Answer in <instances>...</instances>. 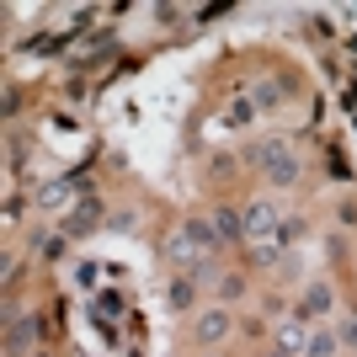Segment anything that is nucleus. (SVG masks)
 I'll return each mask as SVG.
<instances>
[{
  "mask_svg": "<svg viewBox=\"0 0 357 357\" xmlns=\"http://www.w3.org/2000/svg\"><path fill=\"white\" fill-rule=\"evenodd\" d=\"M214 229L208 224H187V229H176V235L165 240V256L171 261H181V267H198L203 256H208V245H214Z\"/></svg>",
  "mask_w": 357,
  "mask_h": 357,
  "instance_id": "f257e3e1",
  "label": "nucleus"
},
{
  "mask_svg": "<svg viewBox=\"0 0 357 357\" xmlns=\"http://www.w3.org/2000/svg\"><path fill=\"white\" fill-rule=\"evenodd\" d=\"M261 165H267V176H272V181H283V187H288V181L298 176V160L288 155L283 144H261Z\"/></svg>",
  "mask_w": 357,
  "mask_h": 357,
  "instance_id": "f03ea898",
  "label": "nucleus"
},
{
  "mask_svg": "<svg viewBox=\"0 0 357 357\" xmlns=\"http://www.w3.org/2000/svg\"><path fill=\"white\" fill-rule=\"evenodd\" d=\"M278 229V208L272 203H251L245 208V235H272Z\"/></svg>",
  "mask_w": 357,
  "mask_h": 357,
  "instance_id": "7ed1b4c3",
  "label": "nucleus"
},
{
  "mask_svg": "<svg viewBox=\"0 0 357 357\" xmlns=\"http://www.w3.org/2000/svg\"><path fill=\"white\" fill-rule=\"evenodd\" d=\"M32 336H38V325H32L27 315H11V331H6V357H21V347H27Z\"/></svg>",
  "mask_w": 357,
  "mask_h": 357,
  "instance_id": "20e7f679",
  "label": "nucleus"
},
{
  "mask_svg": "<svg viewBox=\"0 0 357 357\" xmlns=\"http://www.w3.org/2000/svg\"><path fill=\"white\" fill-rule=\"evenodd\" d=\"M214 229H218V240H240V235H245V214H229V208H218Z\"/></svg>",
  "mask_w": 357,
  "mask_h": 357,
  "instance_id": "39448f33",
  "label": "nucleus"
},
{
  "mask_svg": "<svg viewBox=\"0 0 357 357\" xmlns=\"http://www.w3.org/2000/svg\"><path fill=\"white\" fill-rule=\"evenodd\" d=\"M224 331H229V315H224V309H208V315L198 320V336L203 341H218Z\"/></svg>",
  "mask_w": 357,
  "mask_h": 357,
  "instance_id": "423d86ee",
  "label": "nucleus"
},
{
  "mask_svg": "<svg viewBox=\"0 0 357 357\" xmlns=\"http://www.w3.org/2000/svg\"><path fill=\"white\" fill-rule=\"evenodd\" d=\"M278 101H283V85L278 80H261L256 85V107H278Z\"/></svg>",
  "mask_w": 357,
  "mask_h": 357,
  "instance_id": "0eeeda50",
  "label": "nucleus"
},
{
  "mask_svg": "<svg viewBox=\"0 0 357 357\" xmlns=\"http://www.w3.org/2000/svg\"><path fill=\"white\" fill-rule=\"evenodd\" d=\"M298 341H304V325H298V320H288V325H283V352H294Z\"/></svg>",
  "mask_w": 357,
  "mask_h": 357,
  "instance_id": "6e6552de",
  "label": "nucleus"
},
{
  "mask_svg": "<svg viewBox=\"0 0 357 357\" xmlns=\"http://www.w3.org/2000/svg\"><path fill=\"white\" fill-rule=\"evenodd\" d=\"M304 304H309V309H331V288H325V283H320V288H309V298H304Z\"/></svg>",
  "mask_w": 357,
  "mask_h": 357,
  "instance_id": "1a4fd4ad",
  "label": "nucleus"
},
{
  "mask_svg": "<svg viewBox=\"0 0 357 357\" xmlns=\"http://www.w3.org/2000/svg\"><path fill=\"white\" fill-rule=\"evenodd\" d=\"M91 218H96V208H91V203H85V208H80V214L70 218V224H64V229H70V235H75V229H85V224H91Z\"/></svg>",
  "mask_w": 357,
  "mask_h": 357,
  "instance_id": "9d476101",
  "label": "nucleus"
},
{
  "mask_svg": "<svg viewBox=\"0 0 357 357\" xmlns=\"http://www.w3.org/2000/svg\"><path fill=\"white\" fill-rule=\"evenodd\" d=\"M70 198V187H64V181H54V187H43V203H48V208H54V203H64Z\"/></svg>",
  "mask_w": 357,
  "mask_h": 357,
  "instance_id": "9b49d317",
  "label": "nucleus"
},
{
  "mask_svg": "<svg viewBox=\"0 0 357 357\" xmlns=\"http://www.w3.org/2000/svg\"><path fill=\"white\" fill-rule=\"evenodd\" d=\"M331 352H336V341H331V336H315V341H309V357H331Z\"/></svg>",
  "mask_w": 357,
  "mask_h": 357,
  "instance_id": "f8f14e48",
  "label": "nucleus"
},
{
  "mask_svg": "<svg viewBox=\"0 0 357 357\" xmlns=\"http://www.w3.org/2000/svg\"><path fill=\"white\" fill-rule=\"evenodd\" d=\"M171 304H192V283H176L171 288Z\"/></svg>",
  "mask_w": 357,
  "mask_h": 357,
  "instance_id": "ddd939ff",
  "label": "nucleus"
},
{
  "mask_svg": "<svg viewBox=\"0 0 357 357\" xmlns=\"http://www.w3.org/2000/svg\"><path fill=\"white\" fill-rule=\"evenodd\" d=\"M341 341H347V347H357V320H347V325H341Z\"/></svg>",
  "mask_w": 357,
  "mask_h": 357,
  "instance_id": "4468645a",
  "label": "nucleus"
},
{
  "mask_svg": "<svg viewBox=\"0 0 357 357\" xmlns=\"http://www.w3.org/2000/svg\"><path fill=\"white\" fill-rule=\"evenodd\" d=\"M278 357H288V352H278Z\"/></svg>",
  "mask_w": 357,
  "mask_h": 357,
  "instance_id": "2eb2a0df",
  "label": "nucleus"
}]
</instances>
